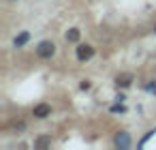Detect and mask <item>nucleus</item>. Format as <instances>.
I'll return each mask as SVG.
<instances>
[{
    "instance_id": "1",
    "label": "nucleus",
    "mask_w": 156,
    "mask_h": 150,
    "mask_svg": "<svg viewBox=\"0 0 156 150\" xmlns=\"http://www.w3.org/2000/svg\"><path fill=\"white\" fill-rule=\"evenodd\" d=\"M56 54V45L51 41H41L39 47H37V56L39 58H51Z\"/></svg>"
},
{
    "instance_id": "2",
    "label": "nucleus",
    "mask_w": 156,
    "mask_h": 150,
    "mask_svg": "<svg viewBox=\"0 0 156 150\" xmlns=\"http://www.w3.org/2000/svg\"><path fill=\"white\" fill-rule=\"evenodd\" d=\"M92 56H94V47H92V45H79V47H77V60L86 62V60H90Z\"/></svg>"
},
{
    "instance_id": "3",
    "label": "nucleus",
    "mask_w": 156,
    "mask_h": 150,
    "mask_svg": "<svg viewBox=\"0 0 156 150\" xmlns=\"http://www.w3.org/2000/svg\"><path fill=\"white\" fill-rule=\"evenodd\" d=\"M115 146L118 148H128L130 146V135L126 133V131H120V133H115Z\"/></svg>"
},
{
    "instance_id": "4",
    "label": "nucleus",
    "mask_w": 156,
    "mask_h": 150,
    "mask_svg": "<svg viewBox=\"0 0 156 150\" xmlns=\"http://www.w3.org/2000/svg\"><path fill=\"white\" fill-rule=\"evenodd\" d=\"M32 114H34L37 118H47V116L51 114V107H49L47 103H41V105H37V107L32 109Z\"/></svg>"
},
{
    "instance_id": "5",
    "label": "nucleus",
    "mask_w": 156,
    "mask_h": 150,
    "mask_svg": "<svg viewBox=\"0 0 156 150\" xmlns=\"http://www.w3.org/2000/svg\"><path fill=\"white\" fill-rule=\"evenodd\" d=\"M28 41H30V32H22V35H17V37H15L13 45H15V47H24Z\"/></svg>"
},
{
    "instance_id": "6",
    "label": "nucleus",
    "mask_w": 156,
    "mask_h": 150,
    "mask_svg": "<svg viewBox=\"0 0 156 150\" xmlns=\"http://www.w3.org/2000/svg\"><path fill=\"white\" fill-rule=\"evenodd\" d=\"M79 37H81V32H79L77 28H71V30L66 32V41H71V43H77Z\"/></svg>"
},
{
    "instance_id": "7",
    "label": "nucleus",
    "mask_w": 156,
    "mask_h": 150,
    "mask_svg": "<svg viewBox=\"0 0 156 150\" xmlns=\"http://www.w3.org/2000/svg\"><path fill=\"white\" fill-rule=\"evenodd\" d=\"M130 82H133V77H130V75H122V77H118V79H115V84H118V86H122V88L130 86Z\"/></svg>"
},
{
    "instance_id": "8",
    "label": "nucleus",
    "mask_w": 156,
    "mask_h": 150,
    "mask_svg": "<svg viewBox=\"0 0 156 150\" xmlns=\"http://www.w3.org/2000/svg\"><path fill=\"white\" fill-rule=\"evenodd\" d=\"M111 114H126V107H124V105H122V103L118 101V103H115V105L111 107Z\"/></svg>"
},
{
    "instance_id": "9",
    "label": "nucleus",
    "mask_w": 156,
    "mask_h": 150,
    "mask_svg": "<svg viewBox=\"0 0 156 150\" xmlns=\"http://www.w3.org/2000/svg\"><path fill=\"white\" fill-rule=\"evenodd\" d=\"M49 144H51V139H49V137H41V139H37V144H34V146H37V148H45V146H49Z\"/></svg>"
},
{
    "instance_id": "10",
    "label": "nucleus",
    "mask_w": 156,
    "mask_h": 150,
    "mask_svg": "<svg viewBox=\"0 0 156 150\" xmlns=\"http://www.w3.org/2000/svg\"><path fill=\"white\" fill-rule=\"evenodd\" d=\"M79 88H81V90H88V88H90V82H86V79H83V82L79 84Z\"/></svg>"
},
{
    "instance_id": "11",
    "label": "nucleus",
    "mask_w": 156,
    "mask_h": 150,
    "mask_svg": "<svg viewBox=\"0 0 156 150\" xmlns=\"http://www.w3.org/2000/svg\"><path fill=\"white\" fill-rule=\"evenodd\" d=\"M154 32H156V28H154Z\"/></svg>"
}]
</instances>
